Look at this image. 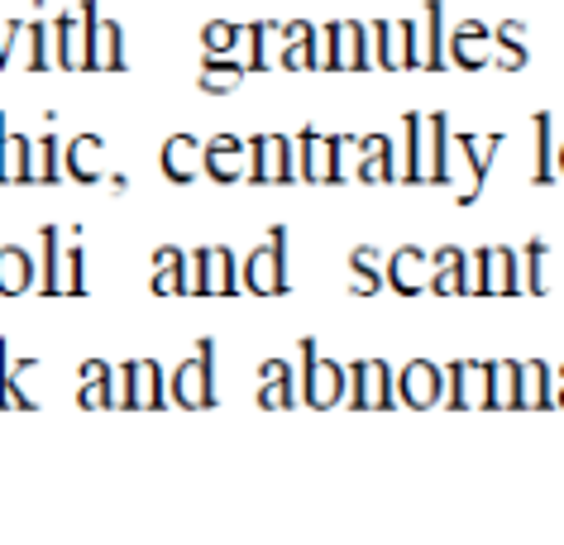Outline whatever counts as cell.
<instances>
[{
  "label": "cell",
  "instance_id": "1",
  "mask_svg": "<svg viewBox=\"0 0 564 545\" xmlns=\"http://www.w3.org/2000/svg\"><path fill=\"white\" fill-rule=\"evenodd\" d=\"M173 393H177L182 407H206V402L216 397V393H210V345H202V355L187 359V363L177 369Z\"/></svg>",
  "mask_w": 564,
  "mask_h": 545
},
{
  "label": "cell",
  "instance_id": "2",
  "mask_svg": "<svg viewBox=\"0 0 564 545\" xmlns=\"http://www.w3.org/2000/svg\"><path fill=\"white\" fill-rule=\"evenodd\" d=\"M245 277H249L253 292H282L288 287V277H282V235H273V244L259 249V254L249 259Z\"/></svg>",
  "mask_w": 564,
  "mask_h": 545
},
{
  "label": "cell",
  "instance_id": "3",
  "mask_svg": "<svg viewBox=\"0 0 564 545\" xmlns=\"http://www.w3.org/2000/svg\"><path fill=\"white\" fill-rule=\"evenodd\" d=\"M402 397L412 402V407H431V402L441 397V373H435L431 363H406V373H402Z\"/></svg>",
  "mask_w": 564,
  "mask_h": 545
},
{
  "label": "cell",
  "instance_id": "4",
  "mask_svg": "<svg viewBox=\"0 0 564 545\" xmlns=\"http://www.w3.org/2000/svg\"><path fill=\"white\" fill-rule=\"evenodd\" d=\"M517 273H512V254L507 249H488L484 254V292H512Z\"/></svg>",
  "mask_w": 564,
  "mask_h": 545
},
{
  "label": "cell",
  "instance_id": "5",
  "mask_svg": "<svg viewBox=\"0 0 564 545\" xmlns=\"http://www.w3.org/2000/svg\"><path fill=\"white\" fill-rule=\"evenodd\" d=\"M259 402H263V407H268V402H273V407H288V402H292L288 369H282L278 359H268V363H263V393H259Z\"/></svg>",
  "mask_w": 564,
  "mask_h": 545
},
{
  "label": "cell",
  "instance_id": "6",
  "mask_svg": "<svg viewBox=\"0 0 564 545\" xmlns=\"http://www.w3.org/2000/svg\"><path fill=\"white\" fill-rule=\"evenodd\" d=\"M187 153H196L192 139H173V144H167V153H163V167H167V177H173V182H187V177L196 173V159L187 163Z\"/></svg>",
  "mask_w": 564,
  "mask_h": 545
},
{
  "label": "cell",
  "instance_id": "7",
  "mask_svg": "<svg viewBox=\"0 0 564 545\" xmlns=\"http://www.w3.org/2000/svg\"><path fill=\"white\" fill-rule=\"evenodd\" d=\"M416 263H421V249H402V254L392 259V287H398V292H421Z\"/></svg>",
  "mask_w": 564,
  "mask_h": 545
},
{
  "label": "cell",
  "instance_id": "8",
  "mask_svg": "<svg viewBox=\"0 0 564 545\" xmlns=\"http://www.w3.org/2000/svg\"><path fill=\"white\" fill-rule=\"evenodd\" d=\"M478 44H484V30H478V24H464V30L455 34V58L464 67H478V63H484V48H478Z\"/></svg>",
  "mask_w": 564,
  "mask_h": 545
},
{
  "label": "cell",
  "instance_id": "9",
  "mask_svg": "<svg viewBox=\"0 0 564 545\" xmlns=\"http://www.w3.org/2000/svg\"><path fill=\"white\" fill-rule=\"evenodd\" d=\"M24 283H30V263H24V254H15V249H6V259H0V287L20 292Z\"/></svg>",
  "mask_w": 564,
  "mask_h": 545
},
{
  "label": "cell",
  "instance_id": "10",
  "mask_svg": "<svg viewBox=\"0 0 564 545\" xmlns=\"http://www.w3.org/2000/svg\"><path fill=\"white\" fill-rule=\"evenodd\" d=\"M498 44H502V67H521V63H527V48H521V24H502Z\"/></svg>",
  "mask_w": 564,
  "mask_h": 545
},
{
  "label": "cell",
  "instance_id": "11",
  "mask_svg": "<svg viewBox=\"0 0 564 545\" xmlns=\"http://www.w3.org/2000/svg\"><path fill=\"white\" fill-rule=\"evenodd\" d=\"M535 182H550V116H535Z\"/></svg>",
  "mask_w": 564,
  "mask_h": 545
},
{
  "label": "cell",
  "instance_id": "12",
  "mask_svg": "<svg viewBox=\"0 0 564 545\" xmlns=\"http://www.w3.org/2000/svg\"><path fill=\"white\" fill-rule=\"evenodd\" d=\"M383 277H373V249H359L355 254V292H378Z\"/></svg>",
  "mask_w": 564,
  "mask_h": 545
},
{
  "label": "cell",
  "instance_id": "13",
  "mask_svg": "<svg viewBox=\"0 0 564 545\" xmlns=\"http://www.w3.org/2000/svg\"><path fill=\"white\" fill-rule=\"evenodd\" d=\"M239 81V67H210L206 73V91H230Z\"/></svg>",
  "mask_w": 564,
  "mask_h": 545
},
{
  "label": "cell",
  "instance_id": "14",
  "mask_svg": "<svg viewBox=\"0 0 564 545\" xmlns=\"http://www.w3.org/2000/svg\"><path fill=\"white\" fill-rule=\"evenodd\" d=\"M560 173H564V149H560Z\"/></svg>",
  "mask_w": 564,
  "mask_h": 545
},
{
  "label": "cell",
  "instance_id": "15",
  "mask_svg": "<svg viewBox=\"0 0 564 545\" xmlns=\"http://www.w3.org/2000/svg\"><path fill=\"white\" fill-rule=\"evenodd\" d=\"M560 402H564V388H560Z\"/></svg>",
  "mask_w": 564,
  "mask_h": 545
}]
</instances>
